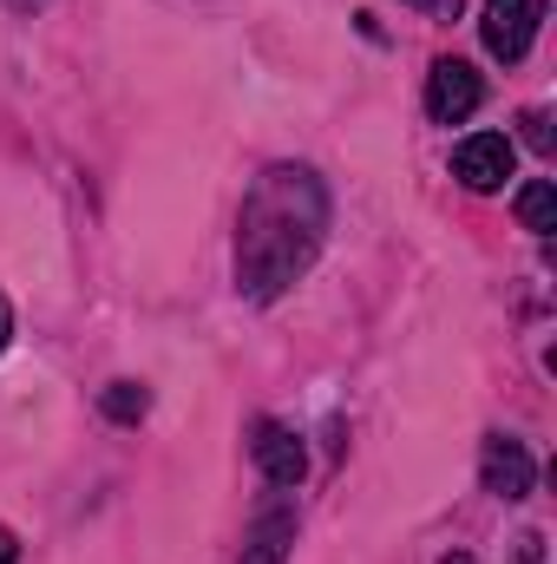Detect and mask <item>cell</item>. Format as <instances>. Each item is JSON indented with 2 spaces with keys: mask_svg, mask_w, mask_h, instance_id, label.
<instances>
[{
  "mask_svg": "<svg viewBox=\"0 0 557 564\" xmlns=\"http://www.w3.org/2000/svg\"><path fill=\"white\" fill-rule=\"evenodd\" d=\"M328 230V197L315 184V171L276 164L256 177V191L243 197V230H237V276L256 302L282 295L321 250Z\"/></svg>",
  "mask_w": 557,
  "mask_h": 564,
  "instance_id": "1",
  "label": "cell"
},
{
  "mask_svg": "<svg viewBox=\"0 0 557 564\" xmlns=\"http://www.w3.org/2000/svg\"><path fill=\"white\" fill-rule=\"evenodd\" d=\"M545 13H551V0H485V20H479L485 53L505 59V66H518L532 53V40H538Z\"/></svg>",
  "mask_w": 557,
  "mask_h": 564,
  "instance_id": "2",
  "label": "cell"
},
{
  "mask_svg": "<svg viewBox=\"0 0 557 564\" xmlns=\"http://www.w3.org/2000/svg\"><path fill=\"white\" fill-rule=\"evenodd\" d=\"M479 106H485V79L466 59H433V73H426V112H433V126H466Z\"/></svg>",
  "mask_w": 557,
  "mask_h": 564,
  "instance_id": "3",
  "label": "cell"
},
{
  "mask_svg": "<svg viewBox=\"0 0 557 564\" xmlns=\"http://www.w3.org/2000/svg\"><path fill=\"white\" fill-rule=\"evenodd\" d=\"M512 164H518V151H512L505 132H472V139L452 144V177L466 191H499L512 177Z\"/></svg>",
  "mask_w": 557,
  "mask_h": 564,
  "instance_id": "4",
  "label": "cell"
},
{
  "mask_svg": "<svg viewBox=\"0 0 557 564\" xmlns=\"http://www.w3.org/2000/svg\"><path fill=\"white\" fill-rule=\"evenodd\" d=\"M479 479H485V492H499V499H525L532 479H538V466H532V453H525L518 440L492 433L485 453H479Z\"/></svg>",
  "mask_w": 557,
  "mask_h": 564,
  "instance_id": "5",
  "label": "cell"
},
{
  "mask_svg": "<svg viewBox=\"0 0 557 564\" xmlns=\"http://www.w3.org/2000/svg\"><path fill=\"white\" fill-rule=\"evenodd\" d=\"M250 453H256V473H263L270 486H302V473H308V453H302V440H295L282 421H256Z\"/></svg>",
  "mask_w": 557,
  "mask_h": 564,
  "instance_id": "6",
  "label": "cell"
},
{
  "mask_svg": "<svg viewBox=\"0 0 557 564\" xmlns=\"http://www.w3.org/2000/svg\"><path fill=\"white\" fill-rule=\"evenodd\" d=\"M288 545H295V512L288 506H270V512H256V525L243 539V564H282Z\"/></svg>",
  "mask_w": 557,
  "mask_h": 564,
  "instance_id": "7",
  "label": "cell"
},
{
  "mask_svg": "<svg viewBox=\"0 0 557 564\" xmlns=\"http://www.w3.org/2000/svg\"><path fill=\"white\" fill-rule=\"evenodd\" d=\"M518 224L538 230V237H551L557 230V191L545 184V177H532V184L518 191Z\"/></svg>",
  "mask_w": 557,
  "mask_h": 564,
  "instance_id": "8",
  "label": "cell"
},
{
  "mask_svg": "<svg viewBox=\"0 0 557 564\" xmlns=\"http://www.w3.org/2000/svg\"><path fill=\"white\" fill-rule=\"evenodd\" d=\"M99 408H106V414H112V421H144V414H151V394H144L139 381H112V388H106V394H99Z\"/></svg>",
  "mask_w": 557,
  "mask_h": 564,
  "instance_id": "9",
  "label": "cell"
},
{
  "mask_svg": "<svg viewBox=\"0 0 557 564\" xmlns=\"http://www.w3.org/2000/svg\"><path fill=\"white\" fill-rule=\"evenodd\" d=\"M525 139L538 144V151H551V132H545V112H532V119H525Z\"/></svg>",
  "mask_w": 557,
  "mask_h": 564,
  "instance_id": "10",
  "label": "cell"
},
{
  "mask_svg": "<svg viewBox=\"0 0 557 564\" xmlns=\"http://www.w3.org/2000/svg\"><path fill=\"white\" fill-rule=\"evenodd\" d=\"M7 335H13V308H7V295H0V348H7Z\"/></svg>",
  "mask_w": 557,
  "mask_h": 564,
  "instance_id": "11",
  "label": "cell"
},
{
  "mask_svg": "<svg viewBox=\"0 0 557 564\" xmlns=\"http://www.w3.org/2000/svg\"><path fill=\"white\" fill-rule=\"evenodd\" d=\"M13 552H20V545H13V532L0 525V564H13Z\"/></svg>",
  "mask_w": 557,
  "mask_h": 564,
  "instance_id": "12",
  "label": "cell"
},
{
  "mask_svg": "<svg viewBox=\"0 0 557 564\" xmlns=\"http://www.w3.org/2000/svg\"><path fill=\"white\" fill-rule=\"evenodd\" d=\"M414 7H446V0H414Z\"/></svg>",
  "mask_w": 557,
  "mask_h": 564,
  "instance_id": "13",
  "label": "cell"
},
{
  "mask_svg": "<svg viewBox=\"0 0 557 564\" xmlns=\"http://www.w3.org/2000/svg\"><path fill=\"white\" fill-rule=\"evenodd\" d=\"M446 564H472V558H446Z\"/></svg>",
  "mask_w": 557,
  "mask_h": 564,
  "instance_id": "14",
  "label": "cell"
}]
</instances>
